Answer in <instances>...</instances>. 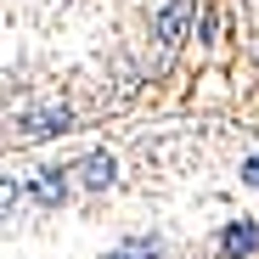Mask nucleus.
<instances>
[{
	"mask_svg": "<svg viewBox=\"0 0 259 259\" xmlns=\"http://www.w3.org/2000/svg\"><path fill=\"white\" fill-rule=\"evenodd\" d=\"M242 181H248V186H259V152H253V158L242 163Z\"/></svg>",
	"mask_w": 259,
	"mask_h": 259,
	"instance_id": "obj_1",
	"label": "nucleus"
}]
</instances>
